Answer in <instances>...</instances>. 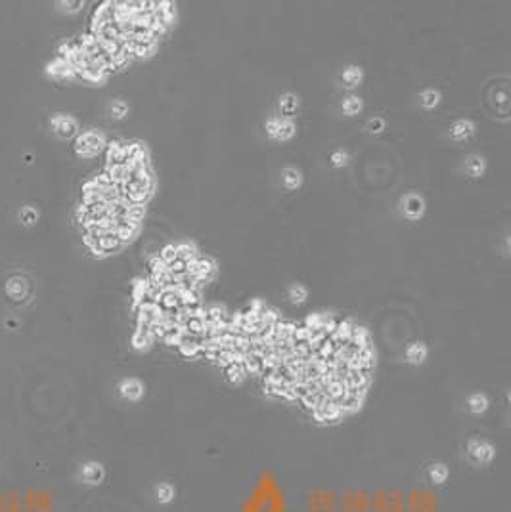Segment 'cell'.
Returning <instances> with one entry per match:
<instances>
[{"mask_svg": "<svg viewBox=\"0 0 511 512\" xmlns=\"http://www.w3.org/2000/svg\"><path fill=\"white\" fill-rule=\"evenodd\" d=\"M63 6H69L66 12H75V10H79V6H82V2H61Z\"/></svg>", "mask_w": 511, "mask_h": 512, "instance_id": "obj_31", "label": "cell"}, {"mask_svg": "<svg viewBox=\"0 0 511 512\" xmlns=\"http://www.w3.org/2000/svg\"><path fill=\"white\" fill-rule=\"evenodd\" d=\"M215 262L211 258H205V256H196L194 260H190V268H188V274L197 277V279H203L207 281L212 274H215Z\"/></svg>", "mask_w": 511, "mask_h": 512, "instance_id": "obj_4", "label": "cell"}, {"mask_svg": "<svg viewBox=\"0 0 511 512\" xmlns=\"http://www.w3.org/2000/svg\"><path fill=\"white\" fill-rule=\"evenodd\" d=\"M347 163H349V155L345 151H335L331 155V165L335 166V168H341V166H345Z\"/></svg>", "mask_w": 511, "mask_h": 512, "instance_id": "obj_28", "label": "cell"}, {"mask_svg": "<svg viewBox=\"0 0 511 512\" xmlns=\"http://www.w3.org/2000/svg\"><path fill=\"white\" fill-rule=\"evenodd\" d=\"M467 457L473 464L484 466V464H490V462L494 461L496 449H494V446H492L490 441L475 438V440H469V443H467Z\"/></svg>", "mask_w": 511, "mask_h": 512, "instance_id": "obj_1", "label": "cell"}, {"mask_svg": "<svg viewBox=\"0 0 511 512\" xmlns=\"http://www.w3.org/2000/svg\"><path fill=\"white\" fill-rule=\"evenodd\" d=\"M343 111L347 115H356L358 111H362V100L358 96H349L343 101Z\"/></svg>", "mask_w": 511, "mask_h": 512, "instance_id": "obj_24", "label": "cell"}, {"mask_svg": "<svg viewBox=\"0 0 511 512\" xmlns=\"http://www.w3.org/2000/svg\"><path fill=\"white\" fill-rule=\"evenodd\" d=\"M154 493H155L157 503H161V505H168V503H173V501H175V495H176L175 485H173V483H168V482L157 483Z\"/></svg>", "mask_w": 511, "mask_h": 512, "instance_id": "obj_13", "label": "cell"}, {"mask_svg": "<svg viewBox=\"0 0 511 512\" xmlns=\"http://www.w3.org/2000/svg\"><path fill=\"white\" fill-rule=\"evenodd\" d=\"M278 124H280V119H270L268 123H266V134L272 138V140H276V132H278Z\"/></svg>", "mask_w": 511, "mask_h": 512, "instance_id": "obj_30", "label": "cell"}, {"mask_svg": "<svg viewBox=\"0 0 511 512\" xmlns=\"http://www.w3.org/2000/svg\"><path fill=\"white\" fill-rule=\"evenodd\" d=\"M126 113H129V105L124 101H113L111 103V115L115 119H124Z\"/></svg>", "mask_w": 511, "mask_h": 512, "instance_id": "obj_27", "label": "cell"}, {"mask_svg": "<svg viewBox=\"0 0 511 512\" xmlns=\"http://www.w3.org/2000/svg\"><path fill=\"white\" fill-rule=\"evenodd\" d=\"M226 375H228V381L230 383H236L240 384L243 379H245V367H243V363L241 361H234V363H230L226 365Z\"/></svg>", "mask_w": 511, "mask_h": 512, "instance_id": "obj_16", "label": "cell"}, {"mask_svg": "<svg viewBox=\"0 0 511 512\" xmlns=\"http://www.w3.org/2000/svg\"><path fill=\"white\" fill-rule=\"evenodd\" d=\"M50 123L52 128L56 130V134L61 138H73L77 134V123H75V119H71V117L56 115Z\"/></svg>", "mask_w": 511, "mask_h": 512, "instance_id": "obj_7", "label": "cell"}, {"mask_svg": "<svg viewBox=\"0 0 511 512\" xmlns=\"http://www.w3.org/2000/svg\"><path fill=\"white\" fill-rule=\"evenodd\" d=\"M360 80H362V69L356 67V65H351V67H347L343 71V82L349 88L356 86Z\"/></svg>", "mask_w": 511, "mask_h": 512, "instance_id": "obj_21", "label": "cell"}, {"mask_svg": "<svg viewBox=\"0 0 511 512\" xmlns=\"http://www.w3.org/2000/svg\"><path fill=\"white\" fill-rule=\"evenodd\" d=\"M103 147H105V140L98 132H84L75 142V151L82 157H92V155L102 151Z\"/></svg>", "mask_w": 511, "mask_h": 512, "instance_id": "obj_2", "label": "cell"}, {"mask_svg": "<svg viewBox=\"0 0 511 512\" xmlns=\"http://www.w3.org/2000/svg\"><path fill=\"white\" fill-rule=\"evenodd\" d=\"M282 182L285 189H297L301 186V172L297 168H285L282 172Z\"/></svg>", "mask_w": 511, "mask_h": 512, "instance_id": "obj_18", "label": "cell"}, {"mask_svg": "<svg viewBox=\"0 0 511 512\" xmlns=\"http://www.w3.org/2000/svg\"><path fill=\"white\" fill-rule=\"evenodd\" d=\"M280 107H282V113H284V119H289V117L297 111L299 107V100H297V96L293 94H285L282 100H280Z\"/></svg>", "mask_w": 511, "mask_h": 512, "instance_id": "obj_19", "label": "cell"}, {"mask_svg": "<svg viewBox=\"0 0 511 512\" xmlns=\"http://www.w3.org/2000/svg\"><path fill=\"white\" fill-rule=\"evenodd\" d=\"M19 220H22L25 226H35L37 224V220H38L37 209H33V207H25V209H22V212H19Z\"/></svg>", "mask_w": 511, "mask_h": 512, "instance_id": "obj_26", "label": "cell"}, {"mask_svg": "<svg viewBox=\"0 0 511 512\" xmlns=\"http://www.w3.org/2000/svg\"><path fill=\"white\" fill-rule=\"evenodd\" d=\"M427 346L421 344V342H414L406 348V361L412 363V365H421L425 360H427Z\"/></svg>", "mask_w": 511, "mask_h": 512, "instance_id": "obj_10", "label": "cell"}, {"mask_svg": "<svg viewBox=\"0 0 511 512\" xmlns=\"http://www.w3.org/2000/svg\"><path fill=\"white\" fill-rule=\"evenodd\" d=\"M295 134V124H293L291 119H280V124H278V132H276V140L280 142H285V140H289L293 138Z\"/></svg>", "mask_w": 511, "mask_h": 512, "instance_id": "obj_17", "label": "cell"}, {"mask_svg": "<svg viewBox=\"0 0 511 512\" xmlns=\"http://www.w3.org/2000/svg\"><path fill=\"white\" fill-rule=\"evenodd\" d=\"M175 249H176V256L178 258H184V260H194L196 256H199L197 254V249L191 243H178V245H175Z\"/></svg>", "mask_w": 511, "mask_h": 512, "instance_id": "obj_23", "label": "cell"}, {"mask_svg": "<svg viewBox=\"0 0 511 512\" xmlns=\"http://www.w3.org/2000/svg\"><path fill=\"white\" fill-rule=\"evenodd\" d=\"M450 476V470L446 464L442 462H433L431 466L427 469V478H429V482L435 483V485H440V483H444Z\"/></svg>", "mask_w": 511, "mask_h": 512, "instance_id": "obj_12", "label": "cell"}, {"mask_svg": "<svg viewBox=\"0 0 511 512\" xmlns=\"http://www.w3.org/2000/svg\"><path fill=\"white\" fill-rule=\"evenodd\" d=\"M6 293L8 296H12L14 300H22L29 293V283L25 281L23 277H12L6 283Z\"/></svg>", "mask_w": 511, "mask_h": 512, "instance_id": "obj_8", "label": "cell"}, {"mask_svg": "<svg viewBox=\"0 0 511 512\" xmlns=\"http://www.w3.org/2000/svg\"><path fill=\"white\" fill-rule=\"evenodd\" d=\"M119 394L129 402H138L144 396V384L138 379H123L119 383Z\"/></svg>", "mask_w": 511, "mask_h": 512, "instance_id": "obj_6", "label": "cell"}, {"mask_svg": "<svg viewBox=\"0 0 511 512\" xmlns=\"http://www.w3.org/2000/svg\"><path fill=\"white\" fill-rule=\"evenodd\" d=\"M402 212L412 220H417L425 212V201L421 195L410 193L402 199Z\"/></svg>", "mask_w": 511, "mask_h": 512, "instance_id": "obj_5", "label": "cell"}, {"mask_svg": "<svg viewBox=\"0 0 511 512\" xmlns=\"http://www.w3.org/2000/svg\"><path fill=\"white\" fill-rule=\"evenodd\" d=\"M188 268H190V262L188 260H184V258H178L176 256L175 260H171L167 264V270H168V274L173 275L175 279H182L184 275H188Z\"/></svg>", "mask_w": 511, "mask_h": 512, "instance_id": "obj_15", "label": "cell"}, {"mask_svg": "<svg viewBox=\"0 0 511 512\" xmlns=\"http://www.w3.org/2000/svg\"><path fill=\"white\" fill-rule=\"evenodd\" d=\"M465 172H467L469 176H473V178H479V176L484 172V159H482V157H477V155L469 157L467 163H465Z\"/></svg>", "mask_w": 511, "mask_h": 512, "instance_id": "obj_20", "label": "cell"}, {"mask_svg": "<svg viewBox=\"0 0 511 512\" xmlns=\"http://www.w3.org/2000/svg\"><path fill=\"white\" fill-rule=\"evenodd\" d=\"M289 298L295 304H303L308 298V291L303 285H291L289 287Z\"/></svg>", "mask_w": 511, "mask_h": 512, "instance_id": "obj_25", "label": "cell"}, {"mask_svg": "<svg viewBox=\"0 0 511 512\" xmlns=\"http://www.w3.org/2000/svg\"><path fill=\"white\" fill-rule=\"evenodd\" d=\"M475 132V124L467 119H460V121H456V123L450 126V138L452 140H467L469 136H473Z\"/></svg>", "mask_w": 511, "mask_h": 512, "instance_id": "obj_9", "label": "cell"}, {"mask_svg": "<svg viewBox=\"0 0 511 512\" xmlns=\"http://www.w3.org/2000/svg\"><path fill=\"white\" fill-rule=\"evenodd\" d=\"M79 476H80V480L84 483H88V485H98V483H102L103 478H105V469H103L100 462L88 461L80 466Z\"/></svg>", "mask_w": 511, "mask_h": 512, "instance_id": "obj_3", "label": "cell"}, {"mask_svg": "<svg viewBox=\"0 0 511 512\" xmlns=\"http://www.w3.org/2000/svg\"><path fill=\"white\" fill-rule=\"evenodd\" d=\"M438 101H440V94H438L437 90H425V92H421V96H419V103H421V107H425V109L437 107Z\"/></svg>", "mask_w": 511, "mask_h": 512, "instance_id": "obj_22", "label": "cell"}, {"mask_svg": "<svg viewBox=\"0 0 511 512\" xmlns=\"http://www.w3.org/2000/svg\"><path fill=\"white\" fill-rule=\"evenodd\" d=\"M48 73L54 75V77H75L73 67L67 63L63 58H59V56L48 65Z\"/></svg>", "mask_w": 511, "mask_h": 512, "instance_id": "obj_14", "label": "cell"}, {"mask_svg": "<svg viewBox=\"0 0 511 512\" xmlns=\"http://www.w3.org/2000/svg\"><path fill=\"white\" fill-rule=\"evenodd\" d=\"M368 130L373 132V134H377L381 130H385V121H383L381 117H375V119H372V121L368 123Z\"/></svg>", "mask_w": 511, "mask_h": 512, "instance_id": "obj_29", "label": "cell"}, {"mask_svg": "<svg viewBox=\"0 0 511 512\" xmlns=\"http://www.w3.org/2000/svg\"><path fill=\"white\" fill-rule=\"evenodd\" d=\"M488 405H490L488 397H486V394H482V392H475V394H471L467 397V409L473 415H482V413L488 409Z\"/></svg>", "mask_w": 511, "mask_h": 512, "instance_id": "obj_11", "label": "cell"}]
</instances>
